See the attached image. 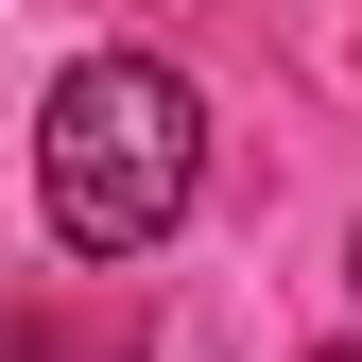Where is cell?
<instances>
[{"mask_svg":"<svg viewBox=\"0 0 362 362\" xmlns=\"http://www.w3.org/2000/svg\"><path fill=\"white\" fill-rule=\"evenodd\" d=\"M35 190H52V242L69 259H156L173 224L207 190V104L190 69L156 52H86L52 86V121H35Z\"/></svg>","mask_w":362,"mask_h":362,"instance_id":"cell-1","label":"cell"},{"mask_svg":"<svg viewBox=\"0 0 362 362\" xmlns=\"http://www.w3.org/2000/svg\"><path fill=\"white\" fill-rule=\"evenodd\" d=\"M328 362H362V345H328Z\"/></svg>","mask_w":362,"mask_h":362,"instance_id":"cell-2","label":"cell"}]
</instances>
